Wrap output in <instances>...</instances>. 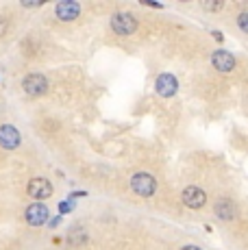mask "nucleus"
<instances>
[{"label":"nucleus","instance_id":"nucleus-1","mask_svg":"<svg viewBox=\"0 0 248 250\" xmlns=\"http://www.w3.org/2000/svg\"><path fill=\"white\" fill-rule=\"evenodd\" d=\"M131 187H133V191L140 196H152L157 189V183L148 172H137V174L131 179Z\"/></svg>","mask_w":248,"mask_h":250},{"label":"nucleus","instance_id":"nucleus-2","mask_svg":"<svg viewBox=\"0 0 248 250\" xmlns=\"http://www.w3.org/2000/svg\"><path fill=\"white\" fill-rule=\"evenodd\" d=\"M111 28L118 35H131L137 28V20L131 13H116V16L111 18Z\"/></svg>","mask_w":248,"mask_h":250},{"label":"nucleus","instance_id":"nucleus-3","mask_svg":"<svg viewBox=\"0 0 248 250\" xmlns=\"http://www.w3.org/2000/svg\"><path fill=\"white\" fill-rule=\"evenodd\" d=\"M22 87L28 96H41L46 94V89H48V81L44 79L41 74H28L24 81H22Z\"/></svg>","mask_w":248,"mask_h":250},{"label":"nucleus","instance_id":"nucleus-4","mask_svg":"<svg viewBox=\"0 0 248 250\" xmlns=\"http://www.w3.org/2000/svg\"><path fill=\"white\" fill-rule=\"evenodd\" d=\"M0 146L7 148V150H13V148L20 146V133H18L16 126H11V124L0 126Z\"/></svg>","mask_w":248,"mask_h":250},{"label":"nucleus","instance_id":"nucleus-5","mask_svg":"<svg viewBox=\"0 0 248 250\" xmlns=\"http://www.w3.org/2000/svg\"><path fill=\"white\" fill-rule=\"evenodd\" d=\"M46 220H48V209H46V205L35 203L31 207H26V222L31 224V227H41Z\"/></svg>","mask_w":248,"mask_h":250},{"label":"nucleus","instance_id":"nucleus-6","mask_svg":"<svg viewBox=\"0 0 248 250\" xmlns=\"http://www.w3.org/2000/svg\"><path fill=\"white\" fill-rule=\"evenodd\" d=\"M28 194H31L35 200H44V198H48V196L52 194V185H50V181H46V179H33L31 183H28Z\"/></svg>","mask_w":248,"mask_h":250},{"label":"nucleus","instance_id":"nucleus-7","mask_svg":"<svg viewBox=\"0 0 248 250\" xmlns=\"http://www.w3.org/2000/svg\"><path fill=\"white\" fill-rule=\"evenodd\" d=\"M157 87V94L164 96V98H170V96L176 94V87H179V83H176V79L172 74H161L159 79H157L155 83Z\"/></svg>","mask_w":248,"mask_h":250},{"label":"nucleus","instance_id":"nucleus-8","mask_svg":"<svg viewBox=\"0 0 248 250\" xmlns=\"http://www.w3.org/2000/svg\"><path fill=\"white\" fill-rule=\"evenodd\" d=\"M205 200H207V196H205V191L200 189V187H187V189H183V203L189 207V209H200V207L205 205Z\"/></svg>","mask_w":248,"mask_h":250},{"label":"nucleus","instance_id":"nucleus-9","mask_svg":"<svg viewBox=\"0 0 248 250\" xmlns=\"http://www.w3.org/2000/svg\"><path fill=\"white\" fill-rule=\"evenodd\" d=\"M211 63H213V68L220 70V72H231L235 68V57H233L228 50H218V52H213Z\"/></svg>","mask_w":248,"mask_h":250},{"label":"nucleus","instance_id":"nucleus-10","mask_svg":"<svg viewBox=\"0 0 248 250\" xmlns=\"http://www.w3.org/2000/svg\"><path fill=\"white\" fill-rule=\"evenodd\" d=\"M79 13H81V7L74 0H63V2L57 4V18L63 22H70V20H74V18H79Z\"/></svg>","mask_w":248,"mask_h":250},{"label":"nucleus","instance_id":"nucleus-11","mask_svg":"<svg viewBox=\"0 0 248 250\" xmlns=\"http://www.w3.org/2000/svg\"><path fill=\"white\" fill-rule=\"evenodd\" d=\"M216 215H220L224 220H231L233 215H235V205L231 203V200H218L216 203Z\"/></svg>","mask_w":248,"mask_h":250},{"label":"nucleus","instance_id":"nucleus-12","mask_svg":"<svg viewBox=\"0 0 248 250\" xmlns=\"http://www.w3.org/2000/svg\"><path fill=\"white\" fill-rule=\"evenodd\" d=\"M237 24H240L242 31L248 33V13H240V18H237Z\"/></svg>","mask_w":248,"mask_h":250},{"label":"nucleus","instance_id":"nucleus-13","mask_svg":"<svg viewBox=\"0 0 248 250\" xmlns=\"http://www.w3.org/2000/svg\"><path fill=\"white\" fill-rule=\"evenodd\" d=\"M203 9H207V11H220L222 2L220 0H218V2H203Z\"/></svg>","mask_w":248,"mask_h":250},{"label":"nucleus","instance_id":"nucleus-14","mask_svg":"<svg viewBox=\"0 0 248 250\" xmlns=\"http://www.w3.org/2000/svg\"><path fill=\"white\" fill-rule=\"evenodd\" d=\"M70 209H72V207H70V203H63V205H59V211H61V213H68Z\"/></svg>","mask_w":248,"mask_h":250},{"label":"nucleus","instance_id":"nucleus-15","mask_svg":"<svg viewBox=\"0 0 248 250\" xmlns=\"http://www.w3.org/2000/svg\"><path fill=\"white\" fill-rule=\"evenodd\" d=\"M144 4H150V7H155V9H161L159 2H150V0H144Z\"/></svg>","mask_w":248,"mask_h":250},{"label":"nucleus","instance_id":"nucleus-16","mask_svg":"<svg viewBox=\"0 0 248 250\" xmlns=\"http://www.w3.org/2000/svg\"><path fill=\"white\" fill-rule=\"evenodd\" d=\"M183 250H200V248H196V246H185Z\"/></svg>","mask_w":248,"mask_h":250}]
</instances>
